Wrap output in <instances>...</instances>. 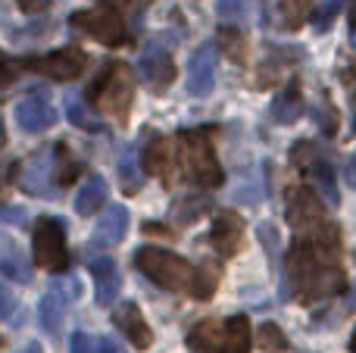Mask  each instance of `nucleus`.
Returning a JSON list of instances; mask_svg holds the SVG:
<instances>
[{
	"label": "nucleus",
	"instance_id": "f257e3e1",
	"mask_svg": "<svg viewBox=\"0 0 356 353\" xmlns=\"http://www.w3.org/2000/svg\"><path fill=\"white\" fill-rule=\"evenodd\" d=\"M338 238H294L284 256V279L300 304L338 297L347 288V275L338 263Z\"/></svg>",
	"mask_w": 356,
	"mask_h": 353
},
{
	"label": "nucleus",
	"instance_id": "f03ea898",
	"mask_svg": "<svg viewBox=\"0 0 356 353\" xmlns=\"http://www.w3.org/2000/svg\"><path fill=\"white\" fill-rule=\"evenodd\" d=\"M85 106H94L104 116H113L125 122L131 113V100H135V72L125 63H110L100 69V75L88 85Z\"/></svg>",
	"mask_w": 356,
	"mask_h": 353
},
{
	"label": "nucleus",
	"instance_id": "7ed1b4c3",
	"mask_svg": "<svg viewBox=\"0 0 356 353\" xmlns=\"http://www.w3.org/2000/svg\"><path fill=\"white\" fill-rule=\"evenodd\" d=\"M178 166L184 179L197 188H219L222 185V166L216 160L213 138L207 129H188L178 135Z\"/></svg>",
	"mask_w": 356,
	"mask_h": 353
},
{
	"label": "nucleus",
	"instance_id": "20e7f679",
	"mask_svg": "<svg viewBox=\"0 0 356 353\" xmlns=\"http://www.w3.org/2000/svg\"><path fill=\"white\" fill-rule=\"evenodd\" d=\"M135 269L141 275H147L156 288L172 294H184L191 288V279H194V266L163 247H141L135 254Z\"/></svg>",
	"mask_w": 356,
	"mask_h": 353
},
{
	"label": "nucleus",
	"instance_id": "39448f33",
	"mask_svg": "<svg viewBox=\"0 0 356 353\" xmlns=\"http://www.w3.org/2000/svg\"><path fill=\"white\" fill-rule=\"evenodd\" d=\"M288 225L294 229V238H338V229L332 225L322 200L313 188H294L288 194Z\"/></svg>",
	"mask_w": 356,
	"mask_h": 353
},
{
	"label": "nucleus",
	"instance_id": "423d86ee",
	"mask_svg": "<svg viewBox=\"0 0 356 353\" xmlns=\"http://www.w3.org/2000/svg\"><path fill=\"white\" fill-rule=\"evenodd\" d=\"M31 254L35 263L47 272H63L69 263L66 254V225L56 216H41L35 225V235H31Z\"/></svg>",
	"mask_w": 356,
	"mask_h": 353
},
{
	"label": "nucleus",
	"instance_id": "0eeeda50",
	"mask_svg": "<svg viewBox=\"0 0 356 353\" xmlns=\"http://www.w3.org/2000/svg\"><path fill=\"white\" fill-rule=\"evenodd\" d=\"M69 22H72L75 28H81L85 35H91L94 41L106 44V47H119V44L125 41V13L104 3V0H100V6H94V10L72 13Z\"/></svg>",
	"mask_w": 356,
	"mask_h": 353
},
{
	"label": "nucleus",
	"instance_id": "6e6552de",
	"mask_svg": "<svg viewBox=\"0 0 356 353\" xmlns=\"http://www.w3.org/2000/svg\"><path fill=\"white\" fill-rule=\"evenodd\" d=\"M85 66H88V56L79 47H60V50H50L47 56H29V60H22V69H35V72L56 79V81L81 79Z\"/></svg>",
	"mask_w": 356,
	"mask_h": 353
},
{
	"label": "nucleus",
	"instance_id": "1a4fd4ad",
	"mask_svg": "<svg viewBox=\"0 0 356 353\" xmlns=\"http://www.w3.org/2000/svg\"><path fill=\"white\" fill-rule=\"evenodd\" d=\"M138 75H141V81L154 94H163L175 79V63H172V56H169V50L147 47L141 54V60H138Z\"/></svg>",
	"mask_w": 356,
	"mask_h": 353
},
{
	"label": "nucleus",
	"instance_id": "9d476101",
	"mask_svg": "<svg viewBox=\"0 0 356 353\" xmlns=\"http://www.w3.org/2000/svg\"><path fill=\"white\" fill-rule=\"evenodd\" d=\"M216 44H200L188 60V94L191 97H207L216 85Z\"/></svg>",
	"mask_w": 356,
	"mask_h": 353
},
{
	"label": "nucleus",
	"instance_id": "9b49d317",
	"mask_svg": "<svg viewBox=\"0 0 356 353\" xmlns=\"http://www.w3.org/2000/svg\"><path fill=\"white\" fill-rule=\"evenodd\" d=\"M54 154L50 150H38L22 163V175H19V188L29 194H50L54 191Z\"/></svg>",
	"mask_w": 356,
	"mask_h": 353
},
{
	"label": "nucleus",
	"instance_id": "f8f14e48",
	"mask_svg": "<svg viewBox=\"0 0 356 353\" xmlns=\"http://www.w3.org/2000/svg\"><path fill=\"white\" fill-rule=\"evenodd\" d=\"M94 279V291H97V304L100 306H113L122 291V275H119V266L113 263V256H94L88 263Z\"/></svg>",
	"mask_w": 356,
	"mask_h": 353
},
{
	"label": "nucleus",
	"instance_id": "ddd939ff",
	"mask_svg": "<svg viewBox=\"0 0 356 353\" xmlns=\"http://www.w3.org/2000/svg\"><path fill=\"white\" fill-rule=\"evenodd\" d=\"M125 231H129V210H125L122 204H113L104 210L91 241H94V247L110 250V247H116V244L125 241Z\"/></svg>",
	"mask_w": 356,
	"mask_h": 353
},
{
	"label": "nucleus",
	"instance_id": "4468645a",
	"mask_svg": "<svg viewBox=\"0 0 356 353\" xmlns=\"http://www.w3.org/2000/svg\"><path fill=\"white\" fill-rule=\"evenodd\" d=\"M244 241V222H241L238 213H219L213 219V229H209V244L219 250L222 256H234Z\"/></svg>",
	"mask_w": 356,
	"mask_h": 353
},
{
	"label": "nucleus",
	"instance_id": "2eb2a0df",
	"mask_svg": "<svg viewBox=\"0 0 356 353\" xmlns=\"http://www.w3.org/2000/svg\"><path fill=\"white\" fill-rule=\"evenodd\" d=\"M16 122L22 131H31V135H35V131H47L50 125L56 122V113L41 94H31V97H25L16 104Z\"/></svg>",
	"mask_w": 356,
	"mask_h": 353
},
{
	"label": "nucleus",
	"instance_id": "dca6fc26",
	"mask_svg": "<svg viewBox=\"0 0 356 353\" xmlns=\"http://www.w3.org/2000/svg\"><path fill=\"white\" fill-rule=\"evenodd\" d=\"M113 322L122 329V335L129 338L138 350H147L150 344H154V331H150L147 319L141 316L138 304H119V310L113 313Z\"/></svg>",
	"mask_w": 356,
	"mask_h": 353
},
{
	"label": "nucleus",
	"instance_id": "f3484780",
	"mask_svg": "<svg viewBox=\"0 0 356 353\" xmlns=\"http://www.w3.org/2000/svg\"><path fill=\"white\" fill-rule=\"evenodd\" d=\"M250 319L232 316L219 325V338H216V353H250Z\"/></svg>",
	"mask_w": 356,
	"mask_h": 353
},
{
	"label": "nucleus",
	"instance_id": "a211bd4d",
	"mask_svg": "<svg viewBox=\"0 0 356 353\" xmlns=\"http://www.w3.org/2000/svg\"><path fill=\"white\" fill-rule=\"evenodd\" d=\"M66 304H69V294H63V288H54V291L44 294L41 306H38V319H41V329L47 331V335H56V331L63 329Z\"/></svg>",
	"mask_w": 356,
	"mask_h": 353
},
{
	"label": "nucleus",
	"instance_id": "6ab92c4d",
	"mask_svg": "<svg viewBox=\"0 0 356 353\" xmlns=\"http://www.w3.org/2000/svg\"><path fill=\"white\" fill-rule=\"evenodd\" d=\"M0 275L19 281V285H29L31 281V269L25 263V254L13 241H6V238H0Z\"/></svg>",
	"mask_w": 356,
	"mask_h": 353
},
{
	"label": "nucleus",
	"instance_id": "aec40b11",
	"mask_svg": "<svg viewBox=\"0 0 356 353\" xmlns=\"http://www.w3.org/2000/svg\"><path fill=\"white\" fill-rule=\"evenodd\" d=\"M144 169L150 175H156V179L169 181V175H172V150H169L166 138H156V141L147 144V150H144Z\"/></svg>",
	"mask_w": 356,
	"mask_h": 353
},
{
	"label": "nucleus",
	"instance_id": "412c9836",
	"mask_svg": "<svg viewBox=\"0 0 356 353\" xmlns=\"http://www.w3.org/2000/svg\"><path fill=\"white\" fill-rule=\"evenodd\" d=\"M104 204H106V181L100 179V175H91V179L81 185L79 197H75V213H79V216H94Z\"/></svg>",
	"mask_w": 356,
	"mask_h": 353
},
{
	"label": "nucleus",
	"instance_id": "4be33fe9",
	"mask_svg": "<svg viewBox=\"0 0 356 353\" xmlns=\"http://www.w3.org/2000/svg\"><path fill=\"white\" fill-rule=\"evenodd\" d=\"M300 116H303V97H300V85L294 81L288 91H282L275 97V104H272V119L288 125V122H297Z\"/></svg>",
	"mask_w": 356,
	"mask_h": 353
},
{
	"label": "nucleus",
	"instance_id": "5701e85b",
	"mask_svg": "<svg viewBox=\"0 0 356 353\" xmlns=\"http://www.w3.org/2000/svg\"><path fill=\"white\" fill-rule=\"evenodd\" d=\"M316 13V0H278V16L288 31H297L309 22V16Z\"/></svg>",
	"mask_w": 356,
	"mask_h": 353
},
{
	"label": "nucleus",
	"instance_id": "b1692460",
	"mask_svg": "<svg viewBox=\"0 0 356 353\" xmlns=\"http://www.w3.org/2000/svg\"><path fill=\"white\" fill-rule=\"evenodd\" d=\"M216 50H219V54H225L228 60L241 63V66L247 63V38L241 35L234 25H222V28H219V38H216Z\"/></svg>",
	"mask_w": 356,
	"mask_h": 353
},
{
	"label": "nucleus",
	"instance_id": "393cba45",
	"mask_svg": "<svg viewBox=\"0 0 356 353\" xmlns=\"http://www.w3.org/2000/svg\"><path fill=\"white\" fill-rule=\"evenodd\" d=\"M307 172H309V179H313V185L319 188V194L325 197V204H341L338 181H334V172H332V166H328V163L313 160L307 166Z\"/></svg>",
	"mask_w": 356,
	"mask_h": 353
},
{
	"label": "nucleus",
	"instance_id": "a878e982",
	"mask_svg": "<svg viewBox=\"0 0 356 353\" xmlns=\"http://www.w3.org/2000/svg\"><path fill=\"white\" fill-rule=\"evenodd\" d=\"M216 272L209 266H197L194 269V279H191V288H188V294L191 297H197V300H209L216 294Z\"/></svg>",
	"mask_w": 356,
	"mask_h": 353
},
{
	"label": "nucleus",
	"instance_id": "bb28decb",
	"mask_svg": "<svg viewBox=\"0 0 356 353\" xmlns=\"http://www.w3.org/2000/svg\"><path fill=\"white\" fill-rule=\"evenodd\" d=\"M219 325L222 322H200V325H194L191 329V335H188V344L194 350H209L213 353V347H216V338H219Z\"/></svg>",
	"mask_w": 356,
	"mask_h": 353
},
{
	"label": "nucleus",
	"instance_id": "cd10ccee",
	"mask_svg": "<svg viewBox=\"0 0 356 353\" xmlns=\"http://www.w3.org/2000/svg\"><path fill=\"white\" fill-rule=\"evenodd\" d=\"M259 344H263V350H269V353L288 350V338L282 335V329H278L275 322H266L263 329H259Z\"/></svg>",
	"mask_w": 356,
	"mask_h": 353
},
{
	"label": "nucleus",
	"instance_id": "c85d7f7f",
	"mask_svg": "<svg viewBox=\"0 0 356 353\" xmlns=\"http://www.w3.org/2000/svg\"><path fill=\"white\" fill-rule=\"evenodd\" d=\"M119 172H122V188L129 194H135L138 185H141V179H138V169H135V150H129V154L122 156V163H119Z\"/></svg>",
	"mask_w": 356,
	"mask_h": 353
},
{
	"label": "nucleus",
	"instance_id": "c756f323",
	"mask_svg": "<svg viewBox=\"0 0 356 353\" xmlns=\"http://www.w3.org/2000/svg\"><path fill=\"white\" fill-rule=\"evenodd\" d=\"M69 119H72L75 125H79L81 131H100L104 125L100 122H94L91 116L85 113V104H79V100H69Z\"/></svg>",
	"mask_w": 356,
	"mask_h": 353
},
{
	"label": "nucleus",
	"instance_id": "7c9ffc66",
	"mask_svg": "<svg viewBox=\"0 0 356 353\" xmlns=\"http://www.w3.org/2000/svg\"><path fill=\"white\" fill-rule=\"evenodd\" d=\"M19 69H22V60H10V56L0 50V88H10L13 81L19 79Z\"/></svg>",
	"mask_w": 356,
	"mask_h": 353
},
{
	"label": "nucleus",
	"instance_id": "2f4dec72",
	"mask_svg": "<svg viewBox=\"0 0 356 353\" xmlns=\"http://www.w3.org/2000/svg\"><path fill=\"white\" fill-rule=\"evenodd\" d=\"M72 353H97V338L85 335V331H75L72 335Z\"/></svg>",
	"mask_w": 356,
	"mask_h": 353
},
{
	"label": "nucleus",
	"instance_id": "473e14b6",
	"mask_svg": "<svg viewBox=\"0 0 356 353\" xmlns=\"http://www.w3.org/2000/svg\"><path fill=\"white\" fill-rule=\"evenodd\" d=\"M313 160H316V147H313V144H307V141L294 144V163H297V166H309Z\"/></svg>",
	"mask_w": 356,
	"mask_h": 353
},
{
	"label": "nucleus",
	"instance_id": "72a5a7b5",
	"mask_svg": "<svg viewBox=\"0 0 356 353\" xmlns=\"http://www.w3.org/2000/svg\"><path fill=\"white\" fill-rule=\"evenodd\" d=\"M13 310H16V297H13V291L0 281V319H10Z\"/></svg>",
	"mask_w": 356,
	"mask_h": 353
},
{
	"label": "nucleus",
	"instance_id": "f704fd0d",
	"mask_svg": "<svg viewBox=\"0 0 356 353\" xmlns=\"http://www.w3.org/2000/svg\"><path fill=\"white\" fill-rule=\"evenodd\" d=\"M97 353H125L116 338H97Z\"/></svg>",
	"mask_w": 356,
	"mask_h": 353
},
{
	"label": "nucleus",
	"instance_id": "c9c22d12",
	"mask_svg": "<svg viewBox=\"0 0 356 353\" xmlns=\"http://www.w3.org/2000/svg\"><path fill=\"white\" fill-rule=\"evenodd\" d=\"M219 13H222V16H238V13H241V0H219Z\"/></svg>",
	"mask_w": 356,
	"mask_h": 353
},
{
	"label": "nucleus",
	"instance_id": "e433bc0d",
	"mask_svg": "<svg viewBox=\"0 0 356 353\" xmlns=\"http://www.w3.org/2000/svg\"><path fill=\"white\" fill-rule=\"evenodd\" d=\"M19 6H22L25 13H41L44 6H47V0H19Z\"/></svg>",
	"mask_w": 356,
	"mask_h": 353
},
{
	"label": "nucleus",
	"instance_id": "4c0bfd02",
	"mask_svg": "<svg viewBox=\"0 0 356 353\" xmlns=\"http://www.w3.org/2000/svg\"><path fill=\"white\" fill-rule=\"evenodd\" d=\"M344 175H347V185H350L353 191H356V154L350 156V160H347V169H344Z\"/></svg>",
	"mask_w": 356,
	"mask_h": 353
},
{
	"label": "nucleus",
	"instance_id": "58836bf2",
	"mask_svg": "<svg viewBox=\"0 0 356 353\" xmlns=\"http://www.w3.org/2000/svg\"><path fill=\"white\" fill-rule=\"evenodd\" d=\"M104 3H110V6H116V10H129V6H131V0H104Z\"/></svg>",
	"mask_w": 356,
	"mask_h": 353
},
{
	"label": "nucleus",
	"instance_id": "ea45409f",
	"mask_svg": "<svg viewBox=\"0 0 356 353\" xmlns=\"http://www.w3.org/2000/svg\"><path fill=\"white\" fill-rule=\"evenodd\" d=\"M19 353H44V350H41V344H38V341H31L29 347H25V350H19Z\"/></svg>",
	"mask_w": 356,
	"mask_h": 353
},
{
	"label": "nucleus",
	"instance_id": "a19ab883",
	"mask_svg": "<svg viewBox=\"0 0 356 353\" xmlns=\"http://www.w3.org/2000/svg\"><path fill=\"white\" fill-rule=\"evenodd\" d=\"M350 28H353V35H356V0L350 3Z\"/></svg>",
	"mask_w": 356,
	"mask_h": 353
},
{
	"label": "nucleus",
	"instance_id": "79ce46f5",
	"mask_svg": "<svg viewBox=\"0 0 356 353\" xmlns=\"http://www.w3.org/2000/svg\"><path fill=\"white\" fill-rule=\"evenodd\" d=\"M344 3H347V0H332V10H341Z\"/></svg>",
	"mask_w": 356,
	"mask_h": 353
},
{
	"label": "nucleus",
	"instance_id": "37998d69",
	"mask_svg": "<svg viewBox=\"0 0 356 353\" xmlns=\"http://www.w3.org/2000/svg\"><path fill=\"white\" fill-rule=\"evenodd\" d=\"M6 141V131H3V119H0V144Z\"/></svg>",
	"mask_w": 356,
	"mask_h": 353
},
{
	"label": "nucleus",
	"instance_id": "c03bdc74",
	"mask_svg": "<svg viewBox=\"0 0 356 353\" xmlns=\"http://www.w3.org/2000/svg\"><path fill=\"white\" fill-rule=\"evenodd\" d=\"M350 353H356V331L350 335Z\"/></svg>",
	"mask_w": 356,
	"mask_h": 353
}]
</instances>
